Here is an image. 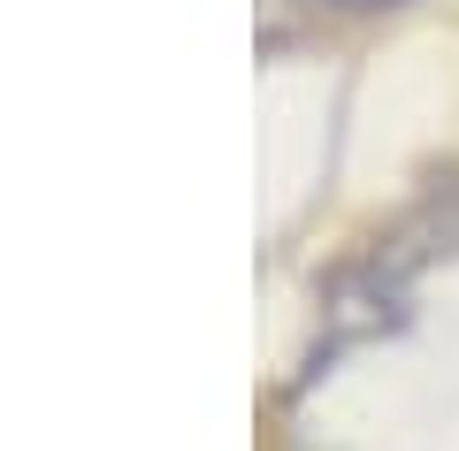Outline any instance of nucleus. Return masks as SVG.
Masks as SVG:
<instances>
[{"mask_svg": "<svg viewBox=\"0 0 459 451\" xmlns=\"http://www.w3.org/2000/svg\"><path fill=\"white\" fill-rule=\"evenodd\" d=\"M314 8H337V16H376V8H398V0H314Z\"/></svg>", "mask_w": 459, "mask_h": 451, "instance_id": "1", "label": "nucleus"}]
</instances>
